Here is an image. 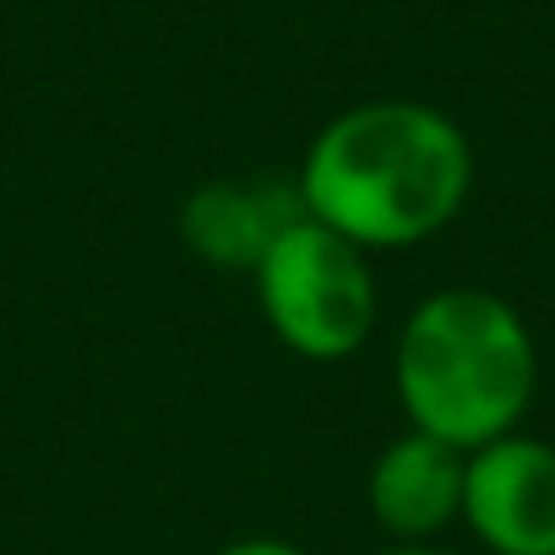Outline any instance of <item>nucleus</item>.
Masks as SVG:
<instances>
[{
    "label": "nucleus",
    "instance_id": "f257e3e1",
    "mask_svg": "<svg viewBox=\"0 0 555 555\" xmlns=\"http://www.w3.org/2000/svg\"><path fill=\"white\" fill-rule=\"evenodd\" d=\"M306 218L349 245L409 250L441 234L474 191L463 126L414 99H376L333 115L295 175Z\"/></svg>",
    "mask_w": 555,
    "mask_h": 555
},
{
    "label": "nucleus",
    "instance_id": "f03ea898",
    "mask_svg": "<svg viewBox=\"0 0 555 555\" xmlns=\"http://www.w3.org/2000/svg\"><path fill=\"white\" fill-rule=\"evenodd\" d=\"M392 387L409 430L479 452L522 425L539 392V344L522 311L490 289L425 295L392 349Z\"/></svg>",
    "mask_w": 555,
    "mask_h": 555
},
{
    "label": "nucleus",
    "instance_id": "7ed1b4c3",
    "mask_svg": "<svg viewBox=\"0 0 555 555\" xmlns=\"http://www.w3.org/2000/svg\"><path fill=\"white\" fill-rule=\"evenodd\" d=\"M250 284L272 338L311 365L354 360L376 333L382 306L371 256L317 218L284 229V240L250 272Z\"/></svg>",
    "mask_w": 555,
    "mask_h": 555
},
{
    "label": "nucleus",
    "instance_id": "20e7f679",
    "mask_svg": "<svg viewBox=\"0 0 555 555\" xmlns=\"http://www.w3.org/2000/svg\"><path fill=\"white\" fill-rule=\"evenodd\" d=\"M463 528L490 555H555V447L512 430L468 452Z\"/></svg>",
    "mask_w": 555,
    "mask_h": 555
},
{
    "label": "nucleus",
    "instance_id": "39448f33",
    "mask_svg": "<svg viewBox=\"0 0 555 555\" xmlns=\"http://www.w3.org/2000/svg\"><path fill=\"white\" fill-rule=\"evenodd\" d=\"M463 468L468 452L436 436H392L365 474V506L376 528L392 544H436V533L463 522Z\"/></svg>",
    "mask_w": 555,
    "mask_h": 555
},
{
    "label": "nucleus",
    "instance_id": "423d86ee",
    "mask_svg": "<svg viewBox=\"0 0 555 555\" xmlns=\"http://www.w3.org/2000/svg\"><path fill=\"white\" fill-rule=\"evenodd\" d=\"M306 218L300 185L289 180H207L180 207V240L202 267L256 272L261 256Z\"/></svg>",
    "mask_w": 555,
    "mask_h": 555
},
{
    "label": "nucleus",
    "instance_id": "0eeeda50",
    "mask_svg": "<svg viewBox=\"0 0 555 555\" xmlns=\"http://www.w3.org/2000/svg\"><path fill=\"white\" fill-rule=\"evenodd\" d=\"M218 555H311V550H300V544H289V539H234V544H223Z\"/></svg>",
    "mask_w": 555,
    "mask_h": 555
},
{
    "label": "nucleus",
    "instance_id": "6e6552de",
    "mask_svg": "<svg viewBox=\"0 0 555 555\" xmlns=\"http://www.w3.org/2000/svg\"><path fill=\"white\" fill-rule=\"evenodd\" d=\"M376 555H457V550H441V544H387Z\"/></svg>",
    "mask_w": 555,
    "mask_h": 555
}]
</instances>
